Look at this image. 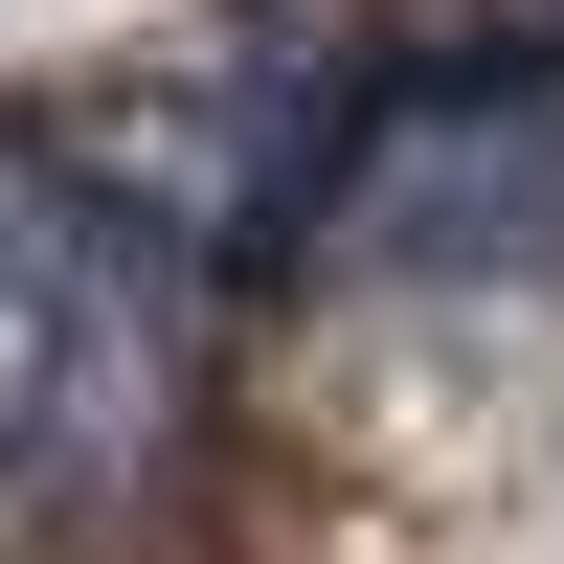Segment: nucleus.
Masks as SVG:
<instances>
[{
	"label": "nucleus",
	"instance_id": "2",
	"mask_svg": "<svg viewBox=\"0 0 564 564\" xmlns=\"http://www.w3.org/2000/svg\"><path fill=\"white\" fill-rule=\"evenodd\" d=\"M316 226H339L361 294H520L564 249V90H406L384 135H339V159L294 181Z\"/></svg>",
	"mask_w": 564,
	"mask_h": 564
},
{
	"label": "nucleus",
	"instance_id": "3",
	"mask_svg": "<svg viewBox=\"0 0 564 564\" xmlns=\"http://www.w3.org/2000/svg\"><path fill=\"white\" fill-rule=\"evenodd\" d=\"M68 159L113 181L159 249H249V226H294V181L339 159V90H316V45H294V23H226L204 68L90 90V113H68Z\"/></svg>",
	"mask_w": 564,
	"mask_h": 564
},
{
	"label": "nucleus",
	"instance_id": "1",
	"mask_svg": "<svg viewBox=\"0 0 564 564\" xmlns=\"http://www.w3.org/2000/svg\"><path fill=\"white\" fill-rule=\"evenodd\" d=\"M181 430V271L90 159H0V452L135 475Z\"/></svg>",
	"mask_w": 564,
	"mask_h": 564
}]
</instances>
